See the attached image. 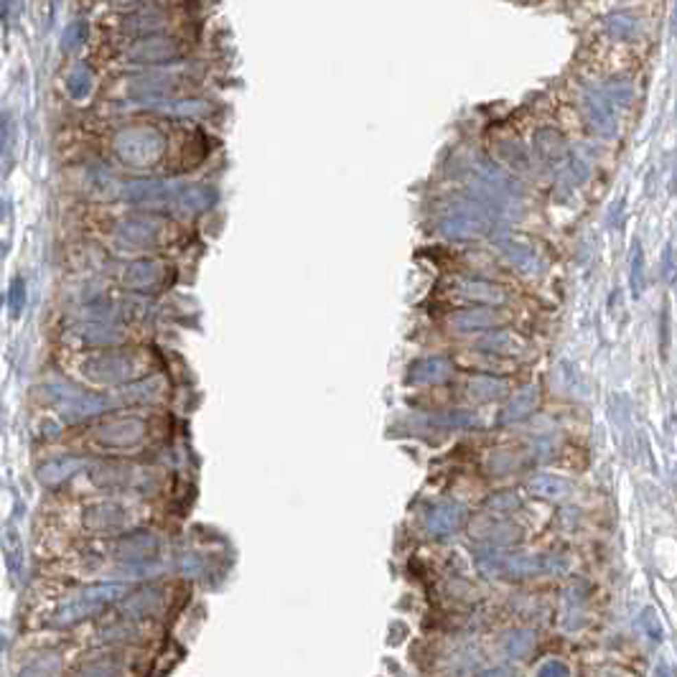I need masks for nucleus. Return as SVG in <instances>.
<instances>
[{
    "mask_svg": "<svg viewBox=\"0 0 677 677\" xmlns=\"http://www.w3.org/2000/svg\"><path fill=\"white\" fill-rule=\"evenodd\" d=\"M642 624L647 626V634H650L652 639H660L662 636V629H660V624H657V619H654L652 611H644L642 614Z\"/></svg>",
    "mask_w": 677,
    "mask_h": 677,
    "instance_id": "f257e3e1",
    "label": "nucleus"
},
{
    "mask_svg": "<svg viewBox=\"0 0 677 677\" xmlns=\"http://www.w3.org/2000/svg\"><path fill=\"white\" fill-rule=\"evenodd\" d=\"M654 677H669V675H667V669L660 667V669H657V675H654Z\"/></svg>",
    "mask_w": 677,
    "mask_h": 677,
    "instance_id": "f03ea898",
    "label": "nucleus"
}]
</instances>
